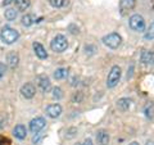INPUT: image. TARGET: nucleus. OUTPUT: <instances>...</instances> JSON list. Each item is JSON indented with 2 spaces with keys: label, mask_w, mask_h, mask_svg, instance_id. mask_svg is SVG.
Masks as SVG:
<instances>
[{
  "label": "nucleus",
  "mask_w": 154,
  "mask_h": 145,
  "mask_svg": "<svg viewBox=\"0 0 154 145\" xmlns=\"http://www.w3.org/2000/svg\"><path fill=\"white\" fill-rule=\"evenodd\" d=\"M21 94L23 98H26V99H32L33 96H35L36 94V88H35V85L31 84V82H27V84H25L21 88Z\"/></svg>",
  "instance_id": "nucleus-7"
},
{
  "label": "nucleus",
  "mask_w": 154,
  "mask_h": 145,
  "mask_svg": "<svg viewBox=\"0 0 154 145\" xmlns=\"http://www.w3.org/2000/svg\"><path fill=\"white\" fill-rule=\"evenodd\" d=\"M12 2H14V0H4V2H3V5H9V4H11Z\"/></svg>",
  "instance_id": "nucleus-29"
},
{
  "label": "nucleus",
  "mask_w": 154,
  "mask_h": 145,
  "mask_svg": "<svg viewBox=\"0 0 154 145\" xmlns=\"http://www.w3.org/2000/svg\"><path fill=\"white\" fill-rule=\"evenodd\" d=\"M102 41H103V44L105 46L110 48V49H117V48L121 45V42H122V37L119 36L117 32H112V33L105 35L102 39Z\"/></svg>",
  "instance_id": "nucleus-5"
},
{
  "label": "nucleus",
  "mask_w": 154,
  "mask_h": 145,
  "mask_svg": "<svg viewBox=\"0 0 154 145\" xmlns=\"http://www.w3.org/2000/svg\"><path fill=\"white\" fill-rule=\"evenodd\" d=\"M46 126V121L42 117H36L30 122V131L32 134H38L42 128Z\"/></svg>",
  "instance_id": "nucleus-6"
},
{
  "label": "nucleus",
  "mask_w": 154,
  "mask_h": 145,
  "mask_svg": "<svg viewBox=\"0 0 154 145\" xmlns=\"http://www.w3.org/2000/svg\"><path fill=\"white\" fill-rule=\"evenodd\" d=\"M0 39H2V41L4 44L12 45L19 39V32L9 26H4L2 28V31H0Z\"/></svg>",
  "instance_id": "nucleus-1"
},
{
  "label": "nucleus",
  "mask_w": 154,
  "mask_h": 145,
  "mask_svg": "<svg viewBox=\"0 0 154 145\" xmlns=\"http://www.w3.org/2000/svg\"><path fill=\"white\" fill-rule=\"evenodd\" d=\"M4 17H5L7 21H14L17 18V11L13 8H9L4 12Z\"/></svg>",
  "instance_id": "nucleus-20"
},
{
  "label": "nucleus",
  "mask_w": 154,
  "mask_h": 145,
  "mask_svg": "<svg viewBox=\"0 0 154 145\" xmlns=\"http://www.w3.org/2000/svg\"><path fill=\"white\" fill-rule=\"evenodd\" d=\"M7 62H8V66H9V68H12L14 69L16 67L18 66V62H19V55L17 54L16 51H12V53H9L8 57H7Z\"/></svg>",
  "instance_id": "nucleus-15"
},
{
  "label": "nucleus",
  "mask_w": 154,
  "mask_h": 145,
  "mask_svg": "<svg viewBox=\"0 0 154 145\" xmlns=\"http://www.w3.org/2000/svg\"><path fill=\"white\" fill-rule=\"evenodd\" d=\"M37 85L38 88L41 89V91H44V93H48V91L50 90V80L49 77L45 76V75H41L37 77Z\"/></svg>",
  "instance_id": "nucleus-9"
},
{
  "label": "nucleus",
  "mask_w": 154,
  "mask_h": 145,
  "mask_svg": "<svg viewBox=\"0 0 154 145\" xmlns=\"http://www.w3.org/2000/svg\"><path fill=\"white\" fill-rule=\"evenodd\" d=\"M76 145H81V144H76Z\"/></svg>",
  "instance_id": "nucleus-33"
},
{
  "label": "nucleus",
  "mask_w": 154,
  "mask_h": 145,
  "mask_svg": "<svg viewBox=\"0 0 154 145\" xmlns=\"http://www.w3.org/2000/svg\"><path fill=\"white\" fill-rule=\"evenodd\" d=\"M121 73H122V71H121V67L119 66H113L112 68H110L109 75L107 77V86L109 89H113L114 86L118 85L119 80H121Z\"/></svg>",
  "instance_id": "nucleus-3"
},
{
  "label": "nucleus",
  "mask_w": 154,
  "mask_h": 145,
  "mask_svg": "<svg viewBox=\"0 0 154 145\" xmlns=\"http://www.w3.org/2000/svg\"><path fill=\"white\" fill-rule=\"evenodd\" d=\"M13 135L18 140H23V139H26V136H27V130H26V127L23 126V125H17V126L13 128Z\"/></svg>",
  "instance_id": "nucleus-13"
},
{
  "label": "nucleus",
  "mask_w": 154,
  "mask_h": 145,
  "mask_svg": "<svg viewBox=\"0 0 154 145\" xmlns=\"http://www.w3.org/2000/svg\"><path fill=\"white\" fill-rule=\"evenodd\" d=\"M146 145H154V143H153V141H148Z\"/></svg>",
  "instance_id": "nucleus-31"
},
{
  "label": "nucleus",
  "mask_w": 154,
  "mask_h": 145,
  "mask_svg": "<svg viewBox=\"0 0 154 145\" xmlns=\"http://www.w3.org/2000/svg\"><path fill=\"white\" fill-rule=\"evenodd\" d=\"M17 11L19 12H26L31 5V0H14Z\"/></svg>",
  "instance_id": "nucleus-18"
},
{
  "label": "nucleus",
  "mask_w": 154,
  "mask_h": 145,
  "mask_svg": "<svg viewBox=\"0 0 154 145\" xmlns=\"http://www.w3.org/2000/svg\"><path fill=\"white\" fill-rule=\"evenodd\" d=\"M82 145H94V144H93V140H91L90 137H88V139H85V141H84Z\"/></svg>",
  "instance_id": "nucleus-28"
},
{
  "label": "nucleus",
  "mask_w": 154,
  "mask_h": 145,
  "mask_svg": "<svg viewBox=\"0 0 154 145\" xmlns=\"http://www.w3.org/2000/svg\"><path fill=\"white\" fill-rule=\"evenodd\" d=\"M130 145H140V144H139L137 141H132V143H131V144H130Z\"/></svg>",
  "instance_id": "nucleus-30"
},
{
  "label": "nucleus",
  "mask_w": 154,
  "mask_h": 145,
  "mask_svg": "<svg viewBox=\"0 0 154 145\" xmlns=\"http://www.w3.org/2000/svg\"><path fill=\"white\" fill-rule=\"evenodd\" d=\"M68 30H71V33H73V35L79 33V27H75V25H69L68 26Z\"/></svg>",
  "instance_id": "nucleus-27"
},
{
  "label": "nucleus",
  "mask_w": 154,
  "mask_h": 145,
  "mask_svg": "<svg viewBox=\"0 0 154 145\" xmlns=\"http://www.w3.org/2000/svg\"><path fill=\"white\" fill-rule=\"evenodd\" d=\"M50 48H51V50L55 53H63L64 50H67V48H68V40H67V37L64 35H60L59 33V35H57L51 40Z\"/></svg>",
  "instance_id": "nucleus-2"
},
{
  "label": "nucleus",
  "mask_w": 154,
  "mask_h": 145,
  "mask_svg": "<svg viewBox=\"0 0 154 145\" xmlns=\"http://www.w3.org/2000/svg\"><path fill=\"white\" fill-rule=\"evenodd\" d=\"M135 0H121V3H119V7H121V12L122 14H125L127 11L130 12L131 9L135 7Z\"/></svg>",
  "instance_id": "nucleus-17"
},
{
  "label": "nucleus",
  "mask_w": 154,
  "mask_h": 145,
  "mask_svg": "<svg viewBox=\"0 0 154 145\" xmlns=\"http://www.w3.org/2000/svg\"><path fill=\"white\" fill-rule=\"evenodd\" d=\"M144 37H145V40H154V22L150 23V26H149Z\"/></svg>",
  "instance_id": "nucleus-22"
},
{
  "label": "nucleus",
  "mask_w": 154,
  "mask_h": 145,
  "mask_svg": "<svg viewBox=\"0 0 154 145\" xmlns=\"http://www.w3.org/2000/svg\"><path fill=\"white\" fill-rule=\"evenodd\" d=\"M53 98L54 99H57V100H59V99H62L63 98V90H62L60 88H54L53 89Z\"/></svg>",
  "instance_id": "nucleus-24"
},
{
  "label": "nucleus",
  "mask_w": 154,
  "mask_h": 145,
  "mask_svg": "<svg viewBox=\"0 0 154 145\" xmlns=\"http://www.w3.org/2000/svg\"><path fill=\"white\" fill-rule=\"evenodd\" d=\"M128 25L132 31H136V32L145 31V21H144L143 16H140V14H134V16L130 17Z\"/></svg>",
  "instance_id": "nucleus-4"
},
{
  "label": "nucleus",
  "mask_w": 154,
  "mask_h": 145,
  "mask_svg": "<svg viewBox=\"0 0 154 145\" xmlns=\"http://www.w3.org/2000/svg\"><path fill=\"white\" fill-rule=\"evenodd\" d=\"M49 3L54 8H63L68 4V0H49Z\"/></svg>",
  "instance_id": "nucleus-21"
},
{
  "label": "nucleus",
  "mask_w": 154,
  "mask_h": 145,
  "mask_svg": "<svg viewBox=\"0 0 154 145\" xmlns=\"http://www.w3.org/2000/svg\"><path fill=\"white\" fill-rule=\"evenodd\" d=\"M46 114L50 118H58L62 114V107L59 104H50L46 107Z\"/></svg>",
  "instance_id": "nucleus-8"
},
{
  "label": "nucleus",
  "mask_w": 154,
  "mask_h": 145,
  "mask_svg": "<svg viewBox=\"0 0 154 145\" xmlns=\"http://www.w3.org/2000/svg\"><path fill=\"white\" fill-rule=\"evenodd\" d=\"M144 112H145V116H146V118H154V104H148L146 107H145V110H144Z\"/></svg>",
  "instance_id": "nucleus-23"
},
{
  "label": "nucleus",
  "mask_w": 154,
  "mask_h": 145,
  "mask_svg": "<svg viewBox=\"0 0 154 145\" xmlns=\"http://www.w3.org/2000/svg\"><path fill=\"white\" fill-rule=\"evenodd\" d=\"M5 72H7V66L4 64V63H2L0 62V80L4 77V75H5Z\"/></svg>",
  "instance_id": "nucleus-25"
},
{
  "label": "nucleus",
  "mask_w": 154,
  "mask_h": 145,
  "mask_svg": "<svg viewBox=\"0 0 154 145\" xmlns=\"http://www.w3.org/2000/svg\"><path fill=\"white\" fill-rule=\"evenodd\" d=\"M140 59L144 64L146 66H154V51L150 50H143Z\"/></svg>",
  "instance_id": "nucleus-10"
},
{
  "label": "nucleus",
  "mask_w": 154,
  "mask_h": 145,
  "mask_svg": "<svg viewBox=\"0 0 154 145\" xmlns=\"http://www.w3.org/2000/svg\"><path fill=\"white\" fill-rule=\"evenodd\" d=\"M0 145H11V140H9L8 137L2 136L0 137Z\"/></svg>",
  "instance_id": "nucleus-26"
},
{
  "label": "nucleus",
  "mask_w": 154,
  "mask_h": 145,
  "mask_svg": "<svg viewBox=\"0 0 154 145\" xmlns=\"http://www.w3.org/2000/svg\"><path fill=\"white\" fill-rule=\"evenodd\" d=\"M131 104H132L131 99L121 98V99H118V101H117V108L119 110H122V112H126V110H128L130 108H131Z\"/></svg>",
  "instance_id": "nucleus-16"
},
{
  "label": "nucleus",
  "mask_w": 154,
  "mask_h": 145,
  "mask_svg": "<svg viewBox=\"0 0 154 145\" xmlns=\"http://www.w3.org/2000/svg\"><path fill=\"white\" fill-rule=\"evenodd\" d=\"M96 140H98V143L100 145H108L109 140H110L108 131H105V130H99V131L96 132Z\"/></svg>",
  "instance_id": "nucleus-12"
},
{
  "label": "nucleus",
  "mask_w": 154,
  "mask_h": 145,
  "mask_svg": "<svg viewBox=\"0 0 154 145\" xmlns=\"http://www.w3.org/2000/svg\"><path fill=\"white\" fill-rule=\"evenodd\" d=\"M32 48H33V51H35V54L38 59H46L48 58V53L45 50V48L42 46L40 42H33Z\"/></svg>",
  "instance_id": "nucleus-11"
},
{
  "label": "nucleus",
  "mask_w": 154,
  "mask_h": 145,
  "mask_svg": "<svg viewBox=\"0 0 154 145\" xmlns=\"http://www.w3.org/2000/svg\"><path fill=\"white\" fill-rule=\"evenodd\" d=\"M54 79L55 80H63V79H67V76H68V68H58L55 72H54Z\"/></svg>",
  "instance_id": "nucleus-19"
},
{
  "label": "nucleus",
  "mask_w": 154,
  "mask_h": 145,
  "mask_svg": "<svg viewBox=\"0 0 154 145\" xmlns=\"http://www.w3.org/2000/svg\"><path fill=\"white\" fill-rule=\"evenodd\" d=\"M2 127H3V123H2V122H0V128H2Z\"/></svg>",
  "instance_id": "nucleus-32"
},
{
  "label": "nucleus",
  "mask_w": 154,
  "mask_h": 145,
  "mask_svg": "<svg viewBox=\"0 0 154 145\" xmlns=\"http://www.w3.org/2000/svg\"><path fill=\"white\" fill-rule=\"evenodd\" d=\"M42 18H36L33 14H26V16L22 17V25L26 26V27H30L32 26L33 23H38Z\"/></svg>",
  "instance_id": "nucleus-14"
}]
</instances>
